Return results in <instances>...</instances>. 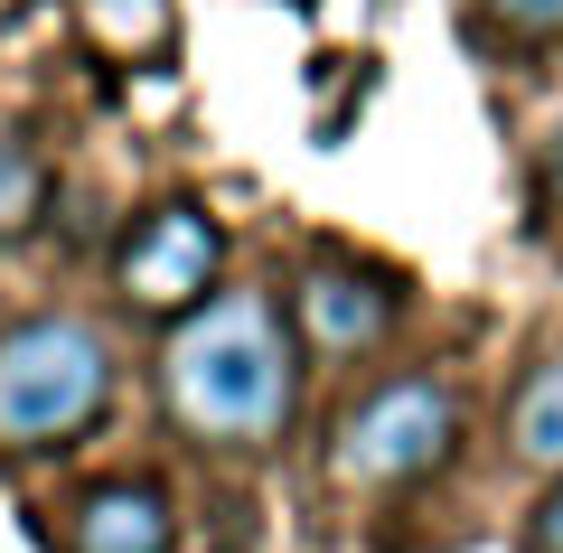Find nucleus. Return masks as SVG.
I'll list each match as a JSON object with an SVG mask.
<instances>
[{
    "label": "nucleus",
    "mask_w": 563,
    "mask_h": 553,
    "mask_svg": "<svg viewBox=\"0 0 563 553\" xmlns=\"http://www.w3.org/2000/svg\"><path fill=\"white\" fill-rule=\"evenodd\" d=\"M526 553H563V478L536 497V516H526Z\"/></svg>",
    "instance_id": "nucleus-11"
},
{
    "label": "nucleus",
    "mask_w": 563,
    "mask_h": 553,
    "mask_svg": "<svg viewBox=\"0 0 563 553\" xmlns=\"http://www.w3.org/2000/svg\"><path fill=\"white\" fill-rule=\"evenodd\" d=\"M76 29L113 66H161L179 47V10L169 0H76Z\"/></svg>",
    "instance_id": "nucleus-7"
},
{
    "label": "nucleus",
    "mask_w": 563,
    "mask_h": 553,
    "mask_svg": "<svg viewBox=\"0 0 563 553\" xmlns=\"http://www.w3.org/2000/svg\"><path fill=\"white\" fill-rule=\"evenodd\" d=\"M113 413V347L76 310H29L0 329V451H76Z\"/></svg>",
    "instance_id": "nucleus-2"
},
{
    "label": "nucleus",
    "mask_w": 563,
    "mask_h": 553,
    "mask_svg": "<svg viewBox=\"0 0 563 553\" xmlns=\"http://www.w3.org/2000/svg\"><path fill=\"white\" fill-rule=\"evenodd\" d=\"M544 198L563 207V122H554V141H544Z\"/></svg>",
    "instance_id": "nucleus-12"
},
{
    "label": "nucleus",
    "mask_w": 563,
    "mask_h": 553,
    "mask_svg": "<svg viewBox=\"0 0 563 553\" xmlns=\"http://www.w3.org/2000/svg\"><path fill=\"white\" fill-rule=\"evenodd\" d=\"M451 451H461V395L442 376H395L329 422L320 478L339 497H395V488H422Z\"/></svg>",
    "instance_id": "nucleus-3"
},
{
    "label": "nucleus",
    "mask_w": 563,
    "mask_h": 553,
    "mask_svg": "<svg viewBox=\"0 0 563 553\" xmlns=\"http://www.w3.org/2000/svg\"><path fill=\"white\" fill-rule=\"evenodd\" d=\"M38 217H47V159L20 132H0V244L38 235Z\"/></svg>",
    "instance_id": "nucleus-9"
},
{
    "label": "nucleus",
    "mask_w": 563,
    "mask_h": 553,
    "mask_svg": "<svg viewBox=\"0 0 563 553\" xmlns=\"http://www.w3.org/2000/svg\"><path fill=\"white\" fill-rule=\"evenodd\" d=\"M217 273H225V225L207 217V207H188V198L151 207V217L122 235V254H113L122 300H132L141 319H161V329H179L188 310H207V300L225 291Z\"/></svg>",
    "instance_id": "nucleus-4"
},
{
    "label": "nucleus",
    "mask_w": 563,
    "mask_h": 553,
    "mask_svg": "<svg viewBox=\"0 0 563 553\" xmlns=\"http://www.w3.org/2000/svg\"><path fill=\"white\" fill-rule=\"evenodd\" d=\"M66 553H179V516L151 478H103L66 516Z\"/></svg>",
    "instance_id": "nucleus-6"
},
{
    "label": "nucleus",
    "mask_w": 563,
    "mask_h": 553,
    "mask_svg": "<svg viewBox=\"0 0 563 553\" xmlns=\"http://www.w3.org/2000/svg\"><path fill=\"white\" fill-rule=\"evenodd\" d=\"M488 20L526 47H563V0H488Z\"/></svg>",
    "instance_id": "nucleus-10"
},
{
    "label": "nucleus",
    "mask_w": 563,
    "mask_h": 553,
    "mask_svg": "<svg viewBox=\"0 0 563 553\" xmlns=\"http://www.w3.org/2000/svg\"><path fill=\"white\" fill-rule=\"evenodd\" d=\"M507 451H517L526 469L563 478V347H554V356H536V366H526L517 403H507Z\"/></svg>",
    "instance_id": "nucleus-8"
},
{
    "label": "nucleus",
    "mask_w": 563,
    "mask_h": 553,
    "mask_svg": "<svg viewBox=\"0 0 563 553\" xmlns=\"http://www.w3.org/2000/svg\"><path fill=\"white\" fill-rule=\"evenodd\" d=\"M404 319V291L385 273H357V263H310L301 281H291V338H301V356H329V366H357V356H376L385 338H395Z\"/></svg>",
    "instance_id": "nucleus-5"
},
{
    "label": "nucleus",
    "mask_w": 563,
    "mask_h": 553,
    "mask_svg": "<svg viewBox=\"0 0 563 553\" xmlns=\"http://www.w3.org/2000/svg\"><path fill=\"white\" fill-rule=\"evenodd\" d=\"M161 403L198 451H273L301 413V338L254 281H225L161 338Z\"/></svg>",
    "instance_id": "nucleus-1"
}]
</instances>
